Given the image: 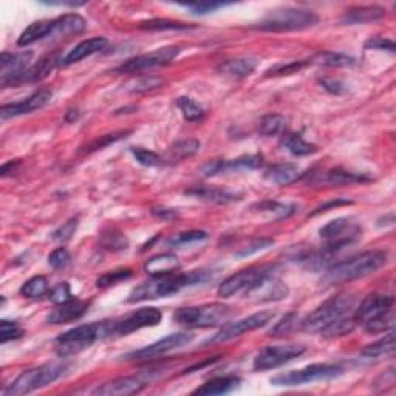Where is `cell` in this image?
Returning a JSON list of instances; mask_svg holds the SVG:
<instances>
[{
	"mask_svg": "<svg viewBox=\"0 0 396 396\" xmlns=\"http://www.w3.org/2000/svg\"><path fill=\"white\" fill-rule=\"evenodd\" d=\"M307 348L304 345L298 344H286V345H268L257 353L254 358L253 367L257 371L273 370L277 367H282L285 364L291 362L293 359H298L299 356L305 353Z\"/></svg>",
	"mask_w": 396,
	"mask_h": 396,
	"instance_id": "4fadbf2b",
	"label": "cell"
},
{
	"mask_svg": "<svg viewBox=\"0 0 396 396\" xmlns=\"http://www.w3.org/2000/svg\"><path fill=\"white\" fill-rule=\"evenodd\" d=\"M262 166V157L260 155H246V157H240L237 160H214L209 161L201 167V174L205 177H215L220 174L228 172H237V170L245 169H257Z\"/></svg>",
	"mask_w": 396,
	"mask_h": 396,
	"instance_id": "ac0fdd59",
	"label": "cell"
},
{
	"mask_svg": "<svg viewBox=\"0 0 396 396\" xmlns=\"http://www.w3.org/2000/svg\"><path fill=\"white\" fill-rule=\"evenodd\" d=\"M99 245L103 246V250H106V251L118 253V251L127 250L129 240L118 229H107L103 232V234H101Z\"/></svg>",
	"mask_w": 396,
	"mask_h": 396,
	"instance_id": "ab89813d",
	"label": "cell"
},
{
	"mask_svg": "<svg viewBox=\"0 0 396 396\" xmlns=\"http://www.w3.org/2000/svg\"><path fill=\"white\" fill-rule=\"evenodd\" d=\"M356 325H358V322H356L355 316H343V317H339L338 321L330 324L327 328H324L321 331V335L327 339L340 338V336L350 335Z\"/></svg>",
	"mask_w": 396,
	"mask_h": 396,
	"instance_id": "f35d334b",
	"label": "cell"
},
{
	"mask_svg": "<svg viewBox=\"0 0 396 396\" xmlns=\"http://www.w3.org/2000/svg\"><path fill=\"white\" fill-rule=\"evenodd\" d=\"M107 44H108V41L106 37H91V39H87V41H82L77 44L73 50H70L65 54V58L60 60V64L64 67L76 64V62H79L85 58L91 56V54L104 50Z\"/></svg>",
	"mask_w": 396,
	"mask_h": 396,
	"instance_id": "d4e9b609",
	"label": "cell"
},
{
	"mask_svg": "<svg viewBox=\"0 0 396 396\" xmlns=\"http://www.w3.org/2000/svg\"><path fill=\"white\" fill-rule=\"evenodd\" d=\"M387 262V253L383 250H373L361 253L355 257L347 259L336 265L327 268L324 276V283L327 285H343L358 279L367 277L381 269Z\"/></svg>",
	"mask_w": 396,
	"mask_h": 396,
	"instance_id": "7a4b0ae2",
	"label": "cell"
},
{
	"mask_svg": "<svg viewBox=\"0 0 396 396\" xmlns=\"http://www.w3.org/2000/svg\"><path fill=\"white\" fill-rule=\"evenodd\" d=\"M395 299L393 296H385V294H370L366 299L361 302V305L356 309L353 314L358 324H366L381 317L387 313L393 312Z\"/></svg>",
	"mask_w": 396,
	"mask_h": 396,
	"instance_id": "2e32d148",
	"label": "cell"
},
{
	"mask_svg": "<svg viewBox=\"0 0 396 396\" xmlns=\"http://www.w3.org/2000/svg\"><path fill=\"white\" fill-rule=\"evenodd\" d=\"M141 30H151V31H175V30H188L192 28V25L177 20H169V19H151L144 20L139 23Z\"/></svg>",
	"mask_w": 396,
	"mask_h": 396,
	"instance_id": "f6af8a7d",
	"label": "cell"
},
{
	"mask_svg": "<svg viewBox=\"0 0 396 396\" xmlns=\"http://www.w3.org/2000/svg\"><path fill=\"white\" fill-rule=\"evenodd\" d=\"M307 65H309V60L282 62V64H277L274 67H271L265 75L267 76H290V75L300 72V70L307 67Z\"/></svg>",
	"mask_w": 396,
	"mask_h": 396,
	"instance_id": "7dc6e473",
	"label": "cell"
},
{
	"mask_svg": "<svg viewBox=\"0 0 396 396\" xmlns=\"http://www.w3.org/2000/svg\"><path fill=\"white\" fill-rule=\"evenodd\" d=\"M240 384V378L237 376H220L214 378L211 381H207L197 390H193V395H205V396H214V395H226L232 390H236Z\"/></svg>",
	"mask_w": 396,
	"mask_h": 396,
	"instance_id": "4dcf8cb0",
	"label": "cell"
},
{
	"mask_svg": "<svg viewBox=\"0 0 396 396\" xmlns=\"http://www.w3.org/2000/svg\"><path fill=\"white\" fill-rule=\"evenodd\" d=\"M366 49L387 50L390 53H395V42L390 41V39H384V37H371L366 42Z\"/></svg>",
	"mask_w": 396,
	"mask_h": 396,
	"instance_id": "94428289",
	"label": "cell"
},
{
	"mask_svg": "<svg viewBox=\"0 0 396 396\" xmlns=\"http://www.w3.org/2000/svg\"><path fill=\"white\" fill-rule=\"evenodd\" d=\"M188 196H192L193 198L206 201V203L212 205H229L238 201L242 198V193L232 192L228 189L222 188H212V186H198V188H192L186 191Z\"/></svg>",
	"mask_w": 396,
	"mask_h": 396,
	"instance_id": "cb8c5ba5",
	"label": "cell"
},
{
	"mask_svg": "<svg viewBox=\"0 0 396 396\" xmlns=\"http://www.w3.org/2000/svg\"><path fill=\"white\" fill-rule=\"evenodd\" d=\"M393 352H395V333L389 331L383 339H379L376 343L364 348L362 356H366V358L370 359H379L393 355Z\"/></svg>",
	"mask_w": 396,
	"mask_h": 396,
	"instance_id": "d590c367",
	"label": "cell"
},
{
	"mask_svg": "<svg viewBox=\"0 0 396 396\" xmlns=\"http://www.w3.org/2000/svg\"><path fill=\"white\" fill-rule=\"evenodd\" d=\"M50 27H51V20L33 22L31 25H28L22 31V34L18 39V45L28 46L37 41H42V39H46L50 33Z\"/></svg>",
	"mask_w": 396,
	"mask_h": 396,
	"instance_id": "e575fe53",
	"label": "cell"
},
{
	"mask_svg": "<svg viewBox=\"0 0 396 396\" xmlns=\"http://www.w3.org/2000/svg\"><path fill=\"white\" fill-rule=\"evenodd\" d=\"M209 279V273L206 271H189V273H169L160 276H151L147 281L135 286L129 294V304H136V302H144L151 299H160L166 296H172L178 291L189 286L203 283Z\"/></svg>",
	"mask_w": 396,
	"mask_h": 396,
	"instance_id": "6da1fadb",
	"label": "cell"
},
{
	"mask_svg": "<svg viewBox=\"0 0 396 396\" xmlns=\"http://www.w3.org/2000/svg\"><path fill=\"white\" fill-rule=\"evenodd\" d=\"M232 316V308L224 304H205L177 309L175 322L186 328H211L224 325Z\"/></svg>",
	"mask_w": 396,
	"mask_h": 396,
	"instance_id": "52a82bcc",
	"label": "cell"
},
{
	"mask_svg": "<svg viewBox=\"0 0 396 396\" xmlns=\"http://www.w3.org/2000/svg\"><path fill=\"white\" fill-rule=\"evenodd\" d=\"M152 214L160 217V219H174V217H177V212L172 209H153Z\"/></svg>",
	"mask_w": 396,
	"mask_h": 396,
	"instance_id": "e7e4bbea",
	"label": "cell"
},
{
	"mask_svg": "<svg viewBox=\"0 0 396 396\" xmlns=\"http://www.w3.org/2000/svg\"><path fill=\"white\" fill-rule=\"evenodd\" d=\"M283 147L296 157H307L317 152V147L312 143H307L304 138L296 134H288L283 138Z\"/></svg>",
	"mask_w": 396,
	"mask_h": 396,
	"instance_id": "60d3db41",
	"label": "cell"
},
{
	"mask_svg": "<svg viewBox=\"0 0 396 396\" xmlns=\"http://www.w3.org/2000/svg\"><path fill=\"white\" fill-rule=\"evenodd\" d=\"M165 85V79H161L158 76H138L134 77L129 84L126 90L130 93H147L152 90H157Z\"/></svg>",
	"mask_w": 396,
	"mask_h": 396,
	"instance_id": "7bdbcfd3",
	"label": "cell"
},
{
	"mask_svg": "<svg viewBox=\"0 0 396 396\" xmlns=\"http://www.w3.org/2000/svg\"><path fill=\"white\" fill-rule=\"evenodd\" d=\"M319 84L325 90L333 93V95H344V93H347L348 90L347 85L343 81L331 79V77H324V79L319 81Z\"/></svg>",
	"mask_w": 396,
	"mask_h": 396,
	"instance_id": "91938a15",
	"label": "cell"
},
{
	"mask_svg": "<svg viewBox=\"0 0 396 396\" xmlns=\"http://www.w3.org/2000/svg\"><path fill=\"white\" fill-rule=\"evenodd\" d=\"M319 22V15L305 8H282L269 13L265 19L254 28L269 33H286V31H300L314 27Z\"/></svg>",
	"mask_w": 396,
	"mask_h": 396,
	"instance_id": "5b68a950",
	"label": "cell"
},
{
	"mask_svg": "<svg viewBox=\"0 0 396 396\" xmlns=\"http://www.w3.org/2000/svg\"><path fill=\"white\" fill-rule=\"evenodd\" d=\"M393 325H395V314H393V312H390L381 317H376V319H373V321L366 322L362 327L367 333L376 335V333H384V331L392 330Z\"/></svg>",
	"mask_w": 396,
	"mask_h": 396,
	"instance_id": "c3c4849f",
	"label": "cell"
},
{
	"mask_svg": "<svg viewBox=\"0 0 396 396\" xmlns=\"http://www.w3.org/2000/svg\"><path fill=\"white\" fill-rule=\"evenodd\" d=\"M343 205H352V201H350V200H336V201H330V203L324 205V206H321V207H317L314 214L325 212V211H327V209H328V207H333V206H335V207H336V206H343Z\"/></svg>",
	"mask_w": 396,
	"mask_h": 396,
	"instance_id": "be15d7a7",
	"label": "cell"
},
{
	"mask_svg": "<svg viewBox=\"0 0 396 396\" xmlns=\"http://www.w3.org/2000/svg\"><path fill=\"white\" fill-rule=\"evenodd\" d=\"M68 366L65 362H50L39 366L36 369H30L22 371V373L14 379V381L6 387L5 396H22L28 395L34 390L44 389V387L53 384L54 381L65 373Z\"/></svg>",
	"mask_w": 396,
	"mask_h": 396,
	"instance_id": "3957f363",
	"label": "cell"
},
{
	"mask_svg": "<svg viewBox=\"0 0 396 396\" xmlns=\"http://www.w3.org/2000/svg\"><path fill=\"white\" fill-rule=\"evenodd\" d=\"M200 141L198 139H181V141H177L174 146H170L166 155H165V161L167 162H180L183 160H188L193 155L198 153L200 151Z\"/></svg>",
	"mask_w": 396,
	"mask_h": 396,
	"instance_id": "836d02e7",
	"label": "cell"
},
{
	"mask_svg": "<svg viewBox=\"0 0 396 396\" xmlns=\"http://www.w3.org/2000/svg\"><path fill=\"white\" fill-rule=\"evenodd\" d=\"M87 28V20L79 14H64L51 20L50 33L46 39H64L67 36L81 34Z\"/></svg>",
	"mask_w": 396,
	"mask_h": 396,
	"instance_id": "7402d4cb",
	"label": "cell"
},
{
	"mask_svg": "<svg viewBox=\"0 0 396 396\" xmlns=\"http://www.w3.org/2000/svg\"><path fill=\"white\" fill-rule=\"evenodd\" d=\"M126 135H129V132H115V134H110V135H104V136H99L98 139H95V141L90 143L87 149H85V152H95V151H101L103 147L108 146V144H112L115 141H118V139H121L122 136L126 138Z\"/></svg>",
	"mask_w": 396,
	"mask_h": 396,
	"instance_id": "9f6ffc18",
	"label": "cell"
},
{
	"mask_svg": "<svg viewBox=\"0 0 396 396\" xmlns=\"http://www.w3.org/2000/svg\"><path fill=\"white\" fill-rule=\"evenodd\" d=\"M178 269H180V260H178L177 255L170 253L153 255V257H151L144 263V271L149 276L169 274L175 273Z\"/></svg>",
	"mask_w": 396,
	"mask_h": 396,
	"instance_id": "f1b7e54d",
	"label": "cell"
},
{
	"mask_svg": "<svg viewBox=\"0 0 396 396\" xmlns=\"http://www.w3.org/2000/svg\"><path fill=\"white\" fill-rule=\"evenodd\" d=\"M343 373L344 367L340 364H312L304 369L291 370L271 378V384L277 387H298L316 381H327V379L338 378Z\"/></svg>",
	"mask_w": 396,
	"mask_h": 396,
	"instance_id": "ba28073f",
	"label": "cell"
},
{
	"mask_svg": "<svg viewBox=\"0 0 396 396\" xmlns=\"http://www.w3.org/2000/svg\"><path fill=\"white\" fill-rule=\"evenodd\" d=\"M186 8H189L192 13L196 14H207L214 13L215 10L223 6V4H214V2H200V4H186Z\"/></svg>",
	"mask_w": 396,
	"mask_h": 396,
	"instance_id": "6125c7cd",
	"label": "cell"
},
{
	"mask_svg": "<svg viewBox=\"0 0 396 396\" xmlns=\"http://www.w3.org/2000/svg\"><path fill=\"white\" fill-rule=\"evenodd\" d=\"M51 96H53V93L50 90H46V89L37 90L36 93H33V95H30L28 98L19 101V103L2 106V108H0V118L10 120V118H15V116H20V115L33 113V112L39 110V108H42L49 104Z\"/></svg>",
	"mask_w": 396,
	"mask_h": 396,
	"instance_id": "e0dca14e",
	"label": "cell"
},
{
	"mask_svg": "<svg viewBox=\"0 0 396 396\" xmlns=\"http://www.w3.org/2000/svg\"><path fill=\"white\" fill-rule=\"evenodd\" d=\"M132 153H134V157L139 165L146 167H158L165 162V160H162L158 153L143 149V147H132Z\"/></svg>",
	"mask_w": 396,
	"mask_h": 396,
	"instance_id": "f907efd6",
	"label": "cell"
},
{
	"mask_svg": "<svg viewBox=\"0 0 396 396\" xmlns=\"http://www.w3.org/2000/svg\"><path fill=\"white\" fill-rule=\"evenodd\" d=\"M33 59V53L23 51V53H2L0 56V70H2V85H11L14 79L27 72L30 68V62Z\"/></svg>",
	"mask_w": 396,
	"mask_h": 396,
	"instance_id": "d6986e66",
	"label": "cell"
},
{
	"mask_svg": "<svg viewBox=\"0 0 396 396\" xmlns=\"http://www.w3.org/2000/svg\"><path fill=\"white\" fill-rule=\"evenodd\" d=\"M49 288L50 285L45 276H34L22 285L20 294L28 299H39L49 293Z\"/></svg>",
	"mask_w": 396,
	"mask_h": 396,
	"instance_id": "b9f144b4",
	"label": "cell"
},
{
	"mask_svg": "<svg viewBox=\"0 0 396 396\" xmlns=\"http://www.w3.org/2000/svg\"><path fill=\"white\" fill-rule=\"evenodd\" d=\"M70 263V254L65 248H58L49 255V265L54 269H64Z\"/></svg>",
	"mask_w": 396,
	"mask_h": 396,
	"instance_id": "6f0895ef",
	"label": "cell"
},
{
	"mask_svg": "<svg viewBox=\"0 0 396 396\" xmlns=\"http://www.w3.org/2000/svg\"><path fill=\"white\" fill-rule=\"evenodd\" d=\"M206 238H207V234L205 231H188V232H181V234L174 236L167 243L170 246H184V245L201 242V240H206Z\"/></svg>",
	"mask_w": 396,
	"mask_h": 396,
	"instance_id": "816d5d0a",
	"label": "cell"
},
{
	"mask_svg": "<svg viewBox=\"0 0 396 396\" xmlns=\"http://www.w3.org/2000/svg\"><path fill=\"white\" fill-rule=\"evenodd\" d=\"M177 106L180 110L183 112V116L189 122H196L205 118V108L201 107L200 104H197L196 101L191 99V98H178L177 101Z\"/></svg>",
	"mask_w": 396,
	"mask_h": 396,
	"instance_id": "ee69618b",
	"label": "cell"
},
{
	"mask_svg": "<svg viewBox=\"0 0 396 396\" xmlns=\"http://www.w3.org/2000/svg\"><path fill=\"white\" fill-rule=\"evenodd\" d=\"M299 322V316L298 313H286L281 321H279L273 328H271L268 331V336L271 338H281V336H285V335H288V333H291L294 328H296V325Z\"/></svg>",
	"mask_w": 396,
	"mask_h": 396,
	"instance_id": "bcb514c9",
	"label": "cell"
},
{
	"mask_svg": "<svg viewBox=\"0 0 396 396\" xmlns=\"http://www.w3.org/2000/svg\"><path fill=\"white\" fill-rule=\"evenodd\" d=\"M371 180V177L367 174H356V172H350V170L345 169H331L324 172V175L321 177L322 183L327 184H335V186H345V184H353V183H367Z\"/></svg>",
	"mask_w": 396,
	"mask_h": 396,
	"instance_id": "d6a6232c",
	"label": "cell"
},
{
	"mask_svg": "<svg viewBox=\"0 0 396 396\" xmlns=\"http://www.w3.org/2000/svg\"><path fill=\"white\" fill-rule=\"evenodd\" d=\"M273 317H274V313L260 312L253 316H248V317H245V319H240V321L231 322V324H224L223 328L217 333V335H214L211 339L206 340V344L214 345V344L228 343V340H232L238 336H243V335H246V333L265 327L267 324L273 321Z\"/></svg>",
	"mask_w": 396,
	"mask_h": 396,
	"instance_id": "5bb4252c",
	"label": "cell"
},
{
	"mask_svg": "<svg viewBox=\"0 0 396 396\" xmlns=\"http://www.w3.org/2000/svg\"><path fill=\"white\" fill-rule=\"evenodd\" d=\"M361 234H362L361 224L352 222L350 219H345V217L327 223L319 231L321 238H324L325 242H327V246L325 248L330 250L333 254H338L345 250L347 246L358 242L361 238Z\"/></svg>",
	"mask_w": 396,
	"mask_h": 396,
	"instance_id": "9c48e42d",
	"label": "cell"
},
{
	"mask_svg": "<svg viewBox=\"0 0 396 396\" xmlns=\"http://www.w3.org/2000/svg\"><path fill=\"white\" fill-rule=\"evenodd\" d=\"M162 319V313L158 308L146 307L139 308L120 321H107L108 324V338L113 336H127L130 333L138 331L147 327H155Z\"/></svg>",
	"mask_w": 396,
	"mask_h": 396,
	"instance_id": "8fae6325",
	"label": "cell"
},
{
	"mask_svg": "<svg viewBox=\"0 0 396 396\" xmlns=\"http://www.w3.org/2000/svg\"><path fill=\"white\" fill-rule=\"evenodd\" d=\"M309 64H317L330 68H344V67H353L356 65V60L347 54L333 53V51H322L317 53L316 56L309 60Z\"/></svg>",
	"mask_w": 396,
	"mask_h": 396,
	"instance_id": "8d00e7d4",
	"label": "cell"
},
{
	"mask_svg": "<svg viewBox=\"0 0 396 396\" xmlns=\"http://www.w3.org/2000/svg\"><path fill=\"white\" fill-rule=\"evenodd\" d=\"M273 267H253L242 269L238 271V273L229 276L228 279H224L217 293H219L220 298L224 299L237 296V294H245V296H248L263 279L273 274Z\"/></svg>",
	"mask_w": 396,
	"mask_h": 396,
	"instance_id": "30bf717a",
	"label": "cell"
},
{
	"mask_svg": "<svg viewBox=\"0 0 396 396\" xmlns=\"http://www.w3.org/2000/svg\"><path fill=\"white\" fill-rule=\"evenodd\" d=\"M385 15V10L378 5H366V6H353L347 10L343 15L340 22L347 25H361V23H370L381 20Z\"/></svg>",
	"mask_w": 396,
	"mask_h": 396,
	"instance_id": "484cf974",
	"label": "cell"
},
{
	"mask_svg": "<svg viewBox=\"0 0 396 396\" xmlns=\"http://www.w3.org/2000/svg\"><path fill=\"white\" fill-rule=\"evenodd\" d=\"M181 53L180 46H162L151 53L139 54V56L130 58L126 62L116 68V72L120 73H139L144 72V70H151L155 67H165L169 65L170 62H174L178 54Z\"/></svg>",
	"mask_w": 396,
	"mask_h": 396,
	"instance_id": "7c38bea8",
	"label": "cell"
},
{
	"mask_svg": "<svg viewBox=\"0 0 396 396\" xmlns=\"http://www.w3.org/2000/svg\"><path fill=\"white\" fill-rule=\"evenodd\" d=\"M89 302L87 300H81V299H72L68 302H64V304L56 305V308L46 316V321L49 324L53 325H60V324H68V322H75L77 319L87 313L89 309Z\"/></svg>",
	"mask_w": 396,
	"mask_h": 396,
	"instance_id": "44dd1931",
	"label": "cell"
},
{
	"mask_svg": "<svg viewBox=\"0 0 396 396\" xmlns=\"http://www.w3.org/2000/svg\"><path fill=\"white\" fill-rule=\"evenodd\" d=\"M288 286L282 281H279L274 274L268 276L267 279L255 286V288L248 294L246 298H254L255 302H271V300H282L288 296Z\"/></svg>",
	"mask_w": 396,
	"mask_h": 396,
	"instance_id": "603a6c76",
	"label": "cell"
},
{
	"mask_svg": "<svg viewBox=\"0 0 396 396\" xmlns=\"http://www.w3.org/2000/svg\"><path fill=\"white\" fill-rule=\"evenodd\" d=\"M132 269L129 268H121V269H115V271H108V273H104L101 276L96 285L101 286V288H106V286H113L116 283H120L122 281H127V279L132 277Z\"/></svg>",
	"mask_w": 396,
	"mask_h": 396,
	"instance_id": "681fc988",
	"label": "cell"
},
{
	"mask_svg": "<svg viewBox=\"0 0 396 396\" xmlns=\"http://www.w3.org/2000/svg\"><path fill=\"white\" fill-rule=\"evenodd\" d=\"M72 291H70V286L68 283H59L54 286V288L50 291V300L54 302V304L59 305V304H64V302L72 300Z\"/></svg>",
	"mask_w": 396,
	"mask_h": 396,
	"instance_id": "680465c9",
	"label": "cell"
},
{
	"mask_svg": "<svg viewBox=\"0 0 396 396\" xmlns=\"http://www.w3.org/2000/svg\"><path fill=\"white\" fill-rule=\"evenodd\" d=\"M355 300V294L352 293H340L327 299L300 322L302 330L308 333H321L339 317L347 316L353 308Z\"/></svg>",
	"mask_w": 396,
	"mask_h": 396,
	"instance_id": "8992f818",
	"label": "cell"
},
{
	"mask_svg": "<svg viewBox=\"0 0 396 396\" xmlns=\"http://www.w3.org/2000/svg\"><path fill=\"white\" fill-rule=\"evenodd\" d=\"M56 62H58V59L54 56H45L42 59H39L33 67H30L27 72H23L18 77V79H14L11 82V85L19 84V82H37V81L45 79V77L53 72L54 67H56Z\"/></svg>",
	"mask_w": 396,
	"mask_h": 396,
	"instance_id": "f546056e",
	"label": "cell"
},
{
	"mask_svg": "<svg viewBox=\"0 0 396 396\" xmlns=\"http://www.w3.org/2000/svg\"><path fill=\"white\" fill-rule=\"evenodd\" d=\"M257 68V60L251 58H240L224 60L219 65V73L229 77H246L255 72Z\"/></svg>",
	"mask_w": 396,
	"mask_h": 396,
	"instance_id": "1f68e13d",
	"label": "cell"
},
{
	"mask_svg": "<svg viewBox=\"0 0 396 396\" xmlns=\"http://www.w3.org/2000/svg\"><path fill=\"white\" fill-rule=\"evenodd\" d=\"M23 335L22 328L19 327L18 322L14 321H0V343L6 344L10 343V340L14 339H19Z\"/></svg>",
	"mask_w": 396,
	"mask_h": 396,
	"instance_id": "f5cc1de1",
	"label": "cell"
},
{
	"mask_svg": "<svg viewBox=\"0 0 396 396\" xmlns=\"http://www.w3.org/2000/svg\"><path fill=\"white\" fill-rule=\"evenodd\" d=\"M146 385L147 381L139 376H124L104 383L103 385H98L91 393L96 396H129L139 393Z\"/></svg>",
	"mask_w": 396,
	"mask_h": 396,
	"instance_id": "ffe728a7",
	"label": "cell"
},
{
	"mask_svg": "<svg viewBox=\"0 0 396 396\" xmlns=\"http://www.w3.org/2000/svg\"><path fill=\"white\" fill-rule=\"evenodd\" d=\"M273 245H274L273 238H257V240H253L250 245L243 248L242 251H238L236 255H237V257H250V255H253L255 253L268 250V248L273 246Z\"/></svg>",
	"mask_w": 396,
	"mask_h": 396,
	"instance_id": "11a10c76",
	"label": "cell"
},
{
	"mask_svg": "<svg viewBox=\"0 0 396 396\" xmlns=\"http://www.w3.org/2000/svg\"><path fill=\"white\" fill-rule=\"evenodd\" d=\"M286 124H288V121L282 115H267L259 122V134L263 136L282 135L286 130Z\"/></svg>",
	"mask_w": 396,
	"mask_h": 396,
	"instance_id": "74e56055",
	"label": "cell"
},
{
	"mask_svg": "<svg viewBox=\"0 0 396 396\" xmlns=\"http://www.w3.org/2000/svg\"><path fill=\"white\" fill-rule=\"evenodd\" d=\"M296 206L291 203H281V201H260V203H255L251 206L253 212H257L263 217H267L268 220H283L288 219L294 212H296Z\"/></svg>",
	"mask_w": 396,
	"mask_h": 396,
	"instance_id": "4316f807",
	"label": "cell"
},
{
	"mask_svg": "<svg viewBox=\"0 0 396 396\" xmlns=\"http://www.w3.org/2000/svg\"><path fill=\"white\" fill-rule=\"evenodd\" d=\"M77 224H79V220L77 219L67 220L65 223H62V226H59L56 231L53 232L51 238L56 240V242H67V240H70L75 236Z\"/></svg>",
	"mask_w": 396,
	"mask_h": 396,
	"instance_id": "db71d44e",
	"label": "cell"
},
{
	"mask_svg": "<svg viewBox=\"0 0 396 396\" xmlns=\"http://www.w3.org/2000/svg\"><path fill=\"white\" fill-rule=\"evenodd\" d=\"M302 177V169L298 165H274L265 172V180L276 186H290Z\"/></svg>",
	"mask_w": 396,
	"mask_h": 396,
	"instance_id": "83f0119b",
	"label": "cell"
},
{
	"mask_svg": "<svg viewBox=\"0 0 396 396\" xmlns=\"http://www.w3.org/2000/svg\"><path fill=\"white\" fill-rule=\"evenodd\" d=\"M77 116H79V113H77V110H70L68 115H67V121H68V122L76 121Z\"/></svg>",
	"mask_w": 396,
	"mask_h": 396,
	"instance_id": "03108f58",
	"label": "cell"
},
{
	"mask_svg": "<svg viewBox=\"0 0 396 396\" xmlns=\"http://www.w3.org/2000/svg\"><path fill=\"white\" fill-rule=\"evenodd\" d=\"M192 339H193L192 333H175V335H169L166 338H162L157 340V343L141 348V350L132 352L124 356V358L129 361H149L153 358H160L162 355L178 350V348L191 344Z\"/></svg>",
	"mask_w": 396,
	"mask_h": 396,
	"instance_id": "9a60e30c",
	"label": "cell"
},
{
	"mask_svg": "<svg viewBox=\"0 0 396 396\" xmlns=\"http://www.w3.org/2000/svg\"><path fill=\"white\" fill-rule=\"evenodd\" d=\"M108 338V325L107 321L95 322V324H84L79 327L62 333L56 338V353L60 358L73 356L84 352L85 348L91 347L99 339Z\"/></svg>",
	"mask_w": 396,
	"mask_h": 396,
	"instance_id": "277c9868",
	"label": "cell"
}]
</instances>
